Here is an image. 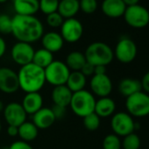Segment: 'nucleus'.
Listing matches in <instances>:
<instances>
[{
    "label": "nucleus",
    "mask_w": 149,
    "mask_h": 149,
    "mask_svg": "<svg viewBox=\"0 0 149 149\" xmlns=\"http://www.w3.org/2000/svg\"><path fill=\"white\" fill-rule=\"evenodd\" d=\"M12 19V34L18 41L31 44L38 41L43 36L44 26L37 17L16 14Z\"/></svg>",
    "instance_id": "nucleus-1"
},
{
    "label": "nucleus",
    "mask_w": 149,
    "mask_h": 149,
    "mask_svg": "<svg viewBox=\"0 0 149 149\" xmlns=\"http://www.w3.org/2000/svg\"><path fill=\"white\" fill-rule=\"evenodd\" d=\"M17 74L19 89L26 93L39 92L46 84L44 69L33 62L22 66Z\"/></svg>",
    "instance_id": "nucleus-2"
},
{
    "label": "nucleus",
    "mask_w": 149,
    "mask_h": 149,
    "mask_svg": "<svg viewBox=\"0 0 149 149\" xmlns=\"http://www.w3.org/2000/svg\"><path fill=\"white\" fill-rule=\"evenodd\" d=\"M86 61L92 66H107L113 58L114 53L111 47L104 42L96 41L90 44L84 53Z\"/></svg>",
    "instance_id": "nucleus-3"
},
{
    "label": "nucleus",
    "mask_w": 149,
    "mask_h": 149,
    "mask_svg": "<svg viewBox=\"0 0 149 149\" xmlns=\"http://www.w3.org/2000/svg\"><path fill=\"white\" fill-rule=\"evenodd\" d=\"M95 105L96 99L94 95L86 90L73 93L69 104L74 114L83 118L94 112Z\"/></svg>",
    "instance_id": "nucleus-4"
},
{
    "label": "nucleus",
    "mask_w": 149,
    "mask_h": 149,
    "mask_svg": "<svg viewBox=\"0 0 149 149\" xmlns=\"http://www.w3.org/2000/svg\"><path fill=\"white\" fill-rule=\"evenodd\" d=\"M127 113L132 117L144 118L149 115V94L144 91H139L125 100Z\"/></svg>",
    "instance_id": "nucleus-5"
},
{
    "label": "nucleus",
    "mask_w": 149,
    "mask_h": 149,
    "mask_svg": "<svg viewBox=\"0 0 149 149\" xmlns=\"http://www.w3.org/2000/svg\"><path fill=\"white\" fill-rule=\"evenodd\" d=\"M44 72L46 83L56 87L66 84L71 71L65 62L61 61H54L44 69Z\"/></svg>",
    "instance_id": "nucleus-6"
},
{
    "label": "nucleus",
    "mask_w": 149,
    "mask_h": 149,
    "mask_svg": "<svg viewBox=\"0 0 149 149\" xmlns=\"http://www.w3.org/2000/svg\"><path fill=\"white\" fill-rule=\"evenodd\" d=\"M123 16L126 24L133 28H144L149 24V11L139 4L126 6Z\"/></svg>",
    "instance_id": "nucleus-7"
},
{
    "label": "nucleus",
    "mask_w": 149,
    "mask_h": 149,
    "mask_svg": "<svg viewBox=\"0 0 149 149\" xmlns=\"http://www.w3.org/2000/svg\"><path fill=\"white\" fill-rule=\"evenodd\" d=\"M111 127L118 137H125L130 133H132L135 129V123L132 117L127 112H117L111 120Z\"/></svg>",
    "instance_id": "nucleus-8"
},
{
    "label": "nucleus",
    "mask_w": 149,
    "mask_h": 149,
    "mask_svg": "<svg viewBox=\"0 0 149 149\" xmlns=\"http://www.w3.org/2000/svg\"><path fill=\"white\" fill-rule=\"evenodd\" d=\"M114 57L124 64L131 63L137 56L138 49L135 42L130 38L125 37L118 40L113 51Z\"/></svg>",
    "instance_id": "nucleus-9"
},
{
    "label": "nucleus",
    "mask_w": 149,
    "mask_h": 149,
    "mask_svg": "<svg viewBox=\"0 0 149 149\" xmlns=\"http://www.w3.org/2000/svg\"><path fill=\"white\" fill-rule=\"evenodd\" d=\"M60 34L64 41L68 43H76L80 40L84 34L83 24L74 18L64 19L61 26Z\"/></svg>",
    "instance_id": "nucleus-10"
},
{
    "label": "nucleus",
    "mask_w": 149,
    "mask_h": 149,
    "mask_svg": "<svg viewBox=\"0 0 149 149\" xmlns=\"http://www.w3.org/2000/svg\"><path fill=\"white\" fill-rule=\"evenodd\" d=\"M34 48L29 43L18 41L11 49V57L13 61L19 66H25L33 62Z\"/></svg>",
    "instance_id": "nucleus-11"
},
{
    "label": "nucleus",
    "mask_w": 149,
    "mask_h": 149,
    "mask_svg": "<svg viewBox=\"0 0 149 149\" xmlns=\"http://www.w3.org/2000/svg\"><path fill=\"white\" fill-rule=\"evenodd\" d=\"M19 90L18 74L10 68H0V91L6 94H13Z\"/></svg>",
    "instance_id": "nucleus-12"
},
{
    "label": "nucleus",
    "mask_w": 149,
    "mask_h": 149,
    "mask_svg": "<svg viewBox=\"0 0 149 149\" xmlns=\"http://www.w3.org/2000/svg\"><path fill=\"white\" fill-rule=\"evenodd\" d=\"M4 118L8 125H13L19 127L24 122L26 121V112L25 111L21 104L17 102H12L4 108Z\"/></svg>",
    "instance_id": "nucleus-13"
},
{
    "label": "nucleus",
    "mask_w": 149,
    "mask_h": 149,
    "mask_svg": "<svg viewBox=\"0 0 149 149\" xmlns=\"http://www.w3.org/2000/svg\"><path fill=\"white\" fill-rule=\"evenodd\" d=\"M90 87L93 95L100 98L106 97H109L112 91V82L106 74H94L91 80Z\"/></svg>",
    "instance_id": "nucleus-14"
},
{
    "label": "nucleus",
    "mask_w": 149,
    "mask_h": 149,
    "mask_svg": "<svg viewBox=\"0 0 149 149\" xmlns=\"http://www.w3.org/2000/svg\"><path fill=\"white\" fill-rule=\"evenodd\" d=\"M55 120V117L51 108L47 107H42L33 115V123L38 129H47L54 125Z\"/></svg>",
    "instance_id": "nucleus-15"
},
{
    "label": "nucleus",
    "mask_w": 149,
    "mask_h": 149,
    "mask_svg": "<svg viewBox=\"0 0 149 149\" xmlns=\"http://www.w3.org/2000/svg\"><path fill=\"white\" fill-rule=\"evenodd\" d=\"M101 9L105 16L117 19L124 15L126 6L122 0H104Z\"/></svg>",
    "instance_id": "nucleus-16"
},
{
    "label": "nucleus",
    "mask_w": 149,
    "mask_h": 149,
    "mask_svg": "<svg viewBox=\"0 0 149 149\" xmlns=\"http://www.w3.org/2000/svg\"><path fill=\"white\" fill-rule=\"evenodd\" d=\"M41 44L43 48L51 52L52 54L59 52L64 45V40L61 35L56 32H48L41 37Z\"/></svg>",
    "instance_id": "nucleus-17"
},
{
    "label": "nucleus",
    "mask_w": 149,
    "mask_h": 149,
    "mask_svg": "<svg viewBox=\"0 0 149 149\" xmlns=\"http://www.w3.org/2000/svg\"><path fill=\"white\" fill-rule=\"evenodd\" d=\"M21 105L26 114L33 115L43 107V97L39 92L26 93Z\"/></svg>",
    "instance_id": "nucleus-18"
},
{
    "label": "nucleus",
    "mask_w": 149,
    "mask_h": 149,
    "mask_svg": "<svg viewBox=\"0 0 149 149\" xmlns=\"http://www.w3.org/2000/svg\"><path fill=\"white\" fill-rule=\"evenodd\" d=\"M13 8L18 15L34 16L40 10L39 0H13Z\"/></svg>",
    "instance_id": "nucleus-19"
},
{
    "label": "nucleus",
    "mask_w": 149,
    "mask_h": 149,
    "mask_svg": "<svg viewBox=\"0 0 149 149\" xmlns=\"http://www.w3.org/2000/svg\"><path fill=\"white\" fill-rule=\"evenodd\" d=\"M73 93L66 85H60L54 88L51 97L54 104L67 107L69 105Z\"/></svg>",
    "instance_id": "nucleus-20"
},
{
    "label": "nucleus",
    "mask_w": 149,
    "mask_h": 149,
    "mask_svg": "<svg viewBox=\"0 0 149 149\" xmlns=\"http://www.w3.org/2000/svg\"><path fill=\"white\" fill-rule=\"evenodd\" d=\"M116 104L113 99L109 97H101L96 101L94 112L99 118H108L115 112Z\"/></svg>",
    "instance_id": "nucleus-21"
},
{
    "label": "nucleus",
    "mask_w": 149,
    "mask_h": 149,
    "mask_svg": "<svg viewBox=\"0 0 149 149\" xmlns=\"http://www.w3.org/2000/svg\"><path fill=\"white\" fill-rule=\"evenodd\" d=\"M80 11L79 0H61L59 2L57 12L63 19L74 18Z\"/></svg>",
    "instance_id": "nucleus-22"
},
{
    "label": "nucleus",
    "mask_w": 149,
    "mask_h": 149,
    "mask_svg": "<svg viewBox=\"0 0 149 149\" xmlns=\"http://www.w3.org/2000/svg\"><path fill=\"white\" fill-rule=\"evenodd\" d=\"M86 77L81 71H72L67 80L66 86L71 91L72 93L84 90L86 86Z\"/></svg>",
    "instance_id": "nucleus-23"
},
{
    "label": "nucleus",
    "mask_w": 149,
    "mask_h": 149,
    "mask_svg": "<svg viewBox=\"0 0 149 149\" xmlns=\"http://www.w3.org/2000/svg\"><path fill=\"white\" fill-rule=\"evenodd\" d=\"M141 84L140 81H138L136 79L132 78H125L120 81L118 84V91L119 93L125 97H128L139 91H141Z\"/></svg>",
    "instance_id": "nucleus-24"
},
{
    "label": "nucleus",
    "mask_w": 149,
    "mask_h": 149,
    "mask_svg": "<svg viewBox=\"0 0 149 149\" xmlns=\"http://www.w3.org/2000/svg\"><path fill=\"white\" fill-rule=\"evenodd\" d=\"M84 54L79 51L70 52L66 58V65L72 71H80L86 63Z\"/></svg>",
    "instance_id": "nucleus-25"
},
{
    "label": "nucleus",
    "mask_w": 149,
    "mask_h": 149,
    "mask_svg": "<svg viewBox=\"0 0 149 149\" xmlns=\"http://www.w3.org/2000/svg\"><path fill=\"white\" fill-rule=\"evenodd\" d=\"M39 129L33 122L26 121L19 126V135L21 140L30 142L34 140L38 136Z\"/></svg>",
    "instance_id": "nucleus-26"
},
{
    "label": "nucleus",
    "mask_w": 149,
    "mask_h": 149,
    "mask_svg": "<svg viewBox=\"0 0 149 149\" xmlns=\"http://www.w3.org/2000/svg\"><path fill=\"white\" fill-rule=\"evenodd\" d=\"M54 61V55L51 52L46 50L45 48L38 49L34 52L33 63L36 66L45 69Z\"/></svg>",
    "instance_id": "nucleus-27"
},
{
    "label": "nucleus",
    "mask_w": 149,
    "mask_h": 149,
    "mask_svg": "<svg viewBox=\"0 0 149 149\" xmlns=\"http://www.w3.org/2000/svg\"><path fill=\"white\" fill-rule=\"evenodd\" d=\"M121 145L123 149H139L140 139L137 134L132 132L124 137Z\"/></svg>",
    "instance_id": "nucleus-28"
},
{
    "label": "nucleus",
    "mask_w": 149,
    "mask_h": 149,
    "mask_svg": "<svg viewBox=\"0 0 149 149\" xmlns=\"http://www.w3.org/2000/svg\"><path fill=\"white\" fill-rule=\"evenodd\" d=\"M59 0H39L40 10L46 15L57 12Z\"/></svg>",
    "instance_id": "nucleus-29"
},
{
    "label": "nucleus",
    "mask_w": 149,
    "mask_h": 149,
    "mask_svg": "<svg viewBox=\"0 0 149 149\" xmlns=\"http://www.w3.org/2000/svg\"><path fill=\"white\" fill-rule=\"evenodd\" d=\"M121 140L116 134H108L103 140V149H121Z\"/></svg>",
    "instance_id": "nucleus-30"
},
{
    "label": "nucleus",
    "mask_w": 149,
    "mask_h": 149,
    "mask_svg": "<svg viewBox=\"0 0 149 149\" xmlns=\"http://www.w3.org/2000/svg\"><path fill=\"white\" fill-rule=\"evenodd\" d=\"M100 118L95 113H91L84 118V125L88 131H96L100 126Z\"/></svg>",
    "instance_id": "nucleus-31"
},
{
    "label": "nucleus",
    "mask_w": 149,
    "mask_h": 149,
    "mask_svg": "<svg viewBox=\"0 0 149 149\" xmlns=\"http://www.w3.org/2000/svg\"><path fill=\"white\" fill-rule=\"evenodd\" d=\"M12 29L13 19L6 14L0 15V33L3 34H9L12 33Z\"/></svg>",
    "instance_id": "nucleus-32"
},
{
    "label": "nucleus",
    "mask_w": 149,
    "mask_h": 149,
    "mask_svg": "<svg viewBox=\"0 0 149 149\" xmlns=\"http://www.w3.org/2000/svg\"><path fill=\"white\" fill-rule=\"evenodd\" d=\"M80 10L85 14H92L97 9V0H79Z\"/></svg>",
    "instance_id": "nucleus-33"
},
{
    "label": "nucleus",
    "mask_w": 149,
    "mask_h": 149,
    "mask_svg": "<svg viewBox=\"0 0 149 149\" xmlns=\"http://www.w3.org/2000/svg\"><path fill=\"white\" fill-rule=\"evenodd\" d=\"M46 21L49 26L54 27V28H57V27L61 26V25L64 21V19L61 17V15L58 12H55V13H53L51 14L47 15Z\"/></svg>",
    "instance_id": "nucleus-34"
},
{
    "label": "nucleus",
    "mask_w": 149,
    "mask_h": 149,
    "mask_svg": "<svg viewBox=\"0 0 149 149\" xmlns=\"http://www.w3.org/2000/svg\"><path fill=\"white\" fill-rule=\"evenodd\" d=\"M51 110H52V111H53L56 120L63 118L64 116L66 115V107L54 104L53 107L51 108Z\"/></svg>",
    "instance_id": "nucleus-35"
},
{
    "label": "nucleus",
    "mask_w": 149,
    "mask_h": 149,
    "mask_svg": "<svg viewBox=\"0 0 149 149\" xmlns=\"http://www.w3.org/2000/svg\"><path fill=\"white\" fill-rule=\"evenodd\" d=\"M8 149H33V148L28 142L23 140H17L13 142L8 147Z\"/></svg>",
    "instance_id": "nucleus-36"
},
{
    "label": "nucleus",
    "mask_w": 149,
    "mask_h": 149,
    "mask_svg": "<svg viewBox=\"0 0 149 149\" xmlns=\"http://www.w3.org/2000/svg\"><path fill=\"white\" fill-rule=\"evenodd\" d=\"M140 84H141V90L144 91V92L149 94V71L143 76L140 81Z\"/></svg>",
    "instance_id": "nucleus-37"
},
{
    "label": "nucleus",
    "mask_w": 149,
    "mask_h": 149,
    "mask_svg": "<svg viewBox=\"0 0 149 149\" xmlns=\"http://www.w3.org/2000/svg\"><path fill=\"white\" fill-rule=\"evenodd\" d=\"M94 68H95L94 66H92L91 64L86 62L80 71L87 77H90V76H93V74H94Z\"/></svg>",
    "instance_id": "nucleus-38"
},
{
    "label": "nucleus",
    "mask_w": 149,
    "mask_h": 149,
    "mask_svg": "<svg viewBox=\"0 0 149 149\" xmlns=\"http://www.w3.org/2000/svg\"><path fill=\"white\" fill-rule=\"evenodd\" d=\"M7 133L10 137H16L19 135V127L13 125H8Z\"/></svg>",
    "instance_id": "nucleus-39"
},
{
    "label": "nucleus",
    "mask_w": 149,
    "mask_h": 149,
    "mask_svg": "<svg viewBox=\"0 0 149 149\" xmlns=\"http://www.w3.org/2000/svg\"><path fill=\"white\" fill-rule=\"evenodd\" d=\"M6 52V40L0 36V58H2Z\"/></svg>",
    "instance_id": "nucleus-40"
},
{
    "label": "nucleus",
    "mask_w": 149,
    "mask_h": 149,
    "mask_svg": "<svg viewBox=\"0 0 149 149\" xmlns=\"http://www.w3.org/2000/svg\"><path fill=\"white\" fill-rule=\"evenodd\" d=\"M106 74V67L105 66H96L95 67L94 74Z\"/></svg>",
    "instance_id": "nucleus-41"
},
{
    "label": "nucleus",
    "mask_w": 149,
    "mask_h": 149,
    "mask_svg": "<svg viewBox=\"0 0 149 149\" xmlns=\"http://www.w3.org/2000/svg\"><path fill=\"white\" fill-rule=\"evenodd\" d=\"M122 1L125 4L126 6H131L138 5L139 0H122Z\"/></svg>",
    "instance_id": "nucleus-42"
},
{
    "label": "nucleus",
    "mask_w": 149,
    "mask_h": 149,
    "mask_svg": "<svg viewBox=\"0 0 149 149\" xmlns=\"http://www.w3.org/2000/svg\"><path fill=\"white\" fill-rule=\"evenodd\" d=\"M4 108H5V105H4L3 102H2L1 100H0V112L4 111Z\"/></svg>",
    "instance_id": "nucleus-43"
},
{
    "label": "nucleus",
    "mask_w": 149,
    "mask_h": 149,
    "mask_svg": "<svg viewBox=\"0 0 149 149\" xmlns=\"http://www.w3.org/2000/svg\"><path fill=\"white\" fill-rule=\"evenodd\" d=\"M8 0H0V4H3V3H6V2H7Z\"/></svg>",
    "instance_id": "nucleus-44"
},
{
    "label": "nucleus",
    "mask_w": 149,
    "mask_h": 149,
    "mask_svg": "<svg viewBox=\"0 0 149 149\" xmlns=\"http://www.w3.org/2000/svg\"><path fill=\"white\" fill-rule=\"evenodd\" d=\"M1 129H2V125H1V121H0V132H1Z\"/></svg>",
    "instance_id": "nucleus-45"
},
{
    "label": "nucleus",
    "mask_w": 149,
    "mask_h": 149,
    "mask_svg": "<svg viewBox=\"0 0 149 149\" xmlns=\"http://www.w3.org/2000/svg\"><path fill=\"white\" fill-rule=\"evenodd\" d=\"M59 1H61V0H59Z\"/></svg>",
    "instance_id": "nucleus-46"
}]
</instances>
